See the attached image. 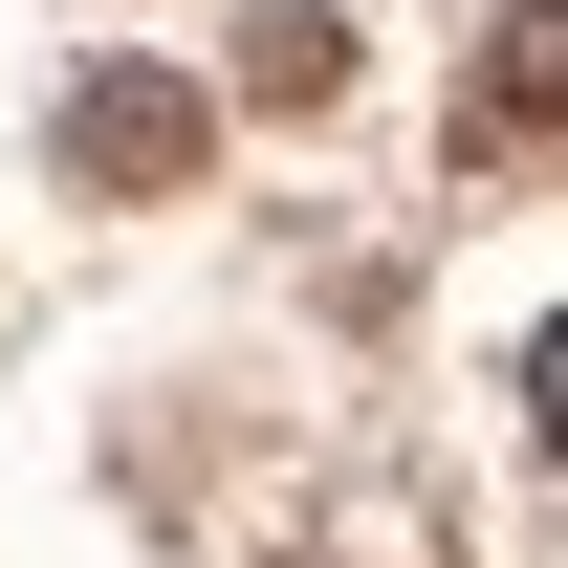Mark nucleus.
Wrapping results in <instances>:
<instances>
[{
    "label": "nucleus",
    "mask_w": 568,
    "mask_h": 568,
    "mask_svg": "<svg viewBox=\"0 0 568 568\" xmlns=\"http://www.w3.org/2000/svg\"><path fill=\"white\" fill-rule=\"evenodd\" d=\"M67 175H197V88H153V67H110L67 110Z\"/></svg>",
    "instance_id": "f257e3e1"
}]
</instances>
